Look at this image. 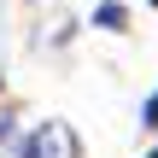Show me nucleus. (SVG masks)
Listing matches in <instances>:
<instances>
[{
    "mask_svg": "<svg viewBox=\"0 0 158 158\" xmlns=\"http://www.w3.org/2000/svg\"><path fill=\"white\" fill-rule=\"evenodd\" d=\"M94 23H100V29H123V23H129V12H123L117 0H106V6L94 12Z\"/></svg>",
    "mask_w": 158,
    "mask_h": 158,
    "instance_id": "nucleus-2",
    "label": "nucleus"
},
{
    "mask_svg": "<svg viewBox=\"0 0 158 158\" xmlns=\"http://www.w3.org/2000/svg\"><path fill=\"white\" fill-rule=\"evenodd\" d=\"M76 135H70V123H41L29 141H23V158H76Z\"/></svg>",
    "mask_w": 158,
    "mask_h": 158,
    "instance_id": "nucleus-1",
    "label": "nucleus"
},
{
    "mask_svg": "<svg viewBox=\"0 0 158 158\" xmlns=\"http://www.w3.org/2000/svg\"><path fill=\"white\" fill-rule=\"evenodd\" d=\"M141 123H147V129H158V94L147 100V106H141Z\"/></svg>",
    "mask_w": 158,
    "mask_h": 158,
    "instance_id": "nucleus-3",
    "label": "nucleus"
},
{
    "mask_svg": "<svg viewBox=\"0 0 158 158\" xmlns=\"http://www.w3.org/2000/svg\"><path fill=\"white\" fill-rule=\"evenodd\" d=\"M147 158H158V152H147Z\"/></svg>",
    "mask_w": 158,
    "mask_h": 158,
    "instance_id": "nucleus-4",
    "label": "nucleus"
},
{
    "mask_svg": "<svg viewBox=\"0 0 158 158\" xmlns=\"http://www.w3.org/2000/svg\"><path fill=\"white\" fill-rule=\"evenodd\" d=\"M152 6H158V0H152Z\"/></svg>",
    "mask_w": 158,
    "mask_h": 158,
    "instance_id": "nucleus-5",
    "label": "nucleus"
}]
</instances>
